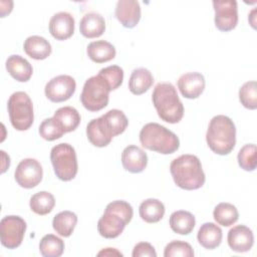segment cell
<instances>
[{"instance_id": "d6986e66", "label": "cell", "mask_w": 257, "mask_h": 257, "mask_svg": "<svg viewBox=\"0 0 257 257\" xmlns=\"http://www.w3.org/2000/svg\"><path fill=\"white\" fill-rule=\"evenodd\" d=\"M105 30L104 18L96 12H89L83 15L79 22V31L85 38H96Z\"/></svg>"}, {"instance_id": "ffe728a7", "label": "cell", "mask_w": 257, "mask_h": 257, "mask_svg": "<svg viewBox=\"0 0 257 257\" xmlns=\"http://www.w3.org/2000/svg\"><path fill=\"white\" fill-rule=\"evenodd\" d=\"M6 69L8 73L19 82H26L33 73L32 65L28 60L20 55H10L6 60Z\"/></svg>"}, {"instance_id": "603a6c76", "label": "cell", "mask_w": 257, "mask_h": 257, "mask_svg": "<svg viewBox=\"0 0 257 257\" xmlns=\"http://www.w3.org/2000/svg\"><path fill=\"white\" fill-rule=\"evenodd\" d=\"M87 56L96 63H104L114 58L116 51L115 47L105 40L92 41L86 48Z\"/></svg>"}, {"instance_id": "52a82bcc", "label": "cell", "mask_w": 257, "mask_h": 257, "mask_svg": "<svg viewBox=\"0 0 257 257\" xmlns=\"http://www.w3.org/2000/svg\"><path fill=\"white\" fill-rule=\"evenodd\" d=\"M9 118L12 126L17 131H27L33 123V103L24 91L12 93L7 103Z\"/></svg>"}, {"instance_id": "9a60e30c", "label": "cell", "mask_w": 257, "mask_h": 257, "mask_svg": "<svg viewBox=\"0 0 257 257\" xmlns=\"http://www.w3.org/2000/svg\"><path fill=\"white\" fill-rule=\"evenodd\" d=\"M115 17L125 28H134L141 19V6L136 0H119L115 6Z\"/></svg>"}, {"instance_id": "30bf717a", "label": "cell", "mask_w": 257, "mask_h": 257, "mask_svg": "<svg viewBox=\"0 0 257 257\" xmlns=\"http://www.w3.org/2000/svg\"><path fill=\"white\" fill-rule=\"evenodd\" d=\"M27 225L19 216H6L0 222L1 244L8 249L19 247L23 241Z\"/></svg>"}, {"instance_id": "f1b7e54d", "label": "cell", "mask_w": 257, "mask_h": 257, "mask_svg": "<svg viewBox=\"0 0 257 257\" xmlns=\"http://www.w3.org/2000/svg\"><path fill=\"white\" fill-rule=\"evenodd\" d=\"M213 217L219 225L229 227L238 221L239 213L234 205L223 202L215 207L213 211Z\"/></svg>"}, {"instance_id": "d4e9b609", "label": "cell", "mask_w": 257, "mask_h": 257, "mask_svg": "<svg viewBox=\"0 0 257 257\" xmlns=\"http://www.w3.org/2000/svg\"><path fill=\"white\" fill-rule=\"evenodd\" d=\"M52 117L64 133L75 131L81 119L77 109L72 106H63L58 108Z\"/></svg>"}, {"instance_id": "836d02e7", "label": "cell", "mask_w": 257, "mask_h": 257, "mask_svg": "<svg viewBox=\"0 0 257 257\" xmlns=\"http://www.w3.org/2000/svg\"><path fill=\"white\" fill-rule=\"evenodd\" d=\"M98 74L108 83L111 90L118 88L122 84L123 70L118 65H109L101 68Z\"/></svg>"}, {"instance_id": "74e56055", "label": "cell", "mask_w": 257, "mask_h": 257, "mask_svg": "<svg viewBox=\"0 0 257 257\" xmlns=\"http://www.w3.org/2000/svg\"><path fill=\"white\" fill-rule=\"evenodd\" d=\"M97 256H122V253L115 248H104L97 253Z\"/></svg>"}, {"instance_id": "5b68a950", "label": "cell", "mask_w": 257, "mask_h": 257, "mask_svg": "<svg viewBox=\"0 0 257 257\" xmlns=\"http://www.w3.org/2000/svg\"><path fill=\"white\" fill-rule=\"evenodd\" d=\"M153 104L160 118L169 123L179 122L184 115V105L171 82L158 83L152 94Z\"/></svg>"}, {"instance_id": "ba28073f", "label": "cell", "mask_w": 257, "mask_h": 257, "mask_svg": "<svg viewBox=\"0 0 257 257\" xmlns=\"http://www.w3.org/2000/svg\"><path fill=\"white\" fill-rule=\"evenodd\" d=\"M50 161L59 180L68 182L75 178L78 165L75 150L71 145L61 143L54 146L50 152Z\"/></svg>"}, {"instance_id": "ac0fdd59", "label": "cell", "mask_w": 257, "mask_h": 257, "mask_svg": "<svg viewBox=\"0 0 257 257\" xmlns=\"http://www.w3.org/2000/svg\"><path fill=\"white\" fill-rule=\"evenodd\" d=\"M121 164L123 169L130 173H142L147 168L148 156L140 147L131 145L121 153Z\"/></svg>"}, {"instance_id": "d6a6232c", "label": "cell", "mask_w": 257, "mask_h": 257, "mask_svg": "<svg viewBox=\"0 0 257 257\" xmlns=\"http://www.w3.org/2000/svg\"><path fill=\"white\" fill-rule=\"evenodd\" d=\"M239 99L241 104L248 109L257 107V85L256 81L245 82L239 89Z\"/></svg>"}, {"instance_id": "7a4b0ae2", "label": "cell", "mask_w": 257, "mask_h": 257, "mask_svg": "<svg viewBox=\"0 0 257 257\" xmlns=\"http://www.w3.org/2000/svg\"><path fill=\"white\" fill-rule=\"evenodd\" d=\"M170 172L175 184L184 190H198L205 184L201 161L194 155H182L172 161Z\"/></svg>"}, {"instance_id": "e575fe53", "label": "cell", "mask_w": 257, "mask_h": 257, "mask_svg": "<svg viewBox=\"0 0 257 257\" xmlns=\"http://www.w3.org/2000/svg\"><path fill=\"white\" fill-rule=\"evenodd\" d=\"M65 133L57 124L53 117L45 118L39 125V135L45 141L51 142L60 139Z\"/></svg>"}, {"instance_id": "8d00e7d4", "label": "cell", "mask_w": 257, "mask_h": 257, "mask_svg": "<svg viewBox=\"0 0 257 257\" xmlns=\"http://www.w3.org/2000/svg\"><path fill=\"white\" fill-rule=\"evenodd\" d=\"M132 255L133 257H156L157 252L152 244L148 242H140L134 247Z\"/></svg>"}, {"instance_id": "cb8c5ba5", "label": "cell", "mask_w": 257, "mask_h": 257, "mask_svg": "<svg viewBox=\"0 0 257 257\" xmlns=\"http://www.w3.org/2000/svg\"><path fill=\"white\" fill-rule=\"evenodd\" d=\"M154 83V77L147 68L140 67L133 70L130 80L128 89L133 94L141 95L148 91Z\"/></svg>"}, {"instance_id": "3957f363", "label": "cell", "mask_w": 257, "mask_h": 257, "mask_svg": "<svg viewBox=\"0 0 257 257\" xmlns=\"http://www.w3.org/2000/svg\"><path fill=\"white\" fill-rule=\"evenodd\" d=\"M206 141L211 151L220 156L230 154L236 145V126L223 114L215 115L209 122Z\"/></svg>"}, {"instance_id": "7402d4cb", "label": "cell", "mask_w": 257, "mask_h": 257, "mask_svg": "<svg viewBox=\"0 0 257 257\" xmlns=\"http://www.w3.org/2000/svg\"><path fill=\"white\" fill-rule=\"evenodd\" d=\"M223 232L222 229L211 222L204 223L197 234L198 242L201 246L206 249H215L217 248L222 241Z\"/></svg>"}, {"instance_id": "5bb4252c", "label": "cell", "mask_w": 257, "mask_h": 257, "mask_svg": "<svg viewBox=\"0 0 257 257\" xmlns=\"http://www.w3.org/2000/svg\"><path fill=\"white\" fill-rule=\"evenodd\" d=\"M227 241L229 247L238 253L248 252L254 244L252 230L245 225H237L228 232Z\"/></svg>"}, {"instance_id": "d590c367", "label": "cell", "mask_w": 257, "mask_h": 257, "mask_svg": "<svg viewBox=\"0 0 257 257\" xmlns=\"http://www.w3.org/2000/svg\"><path fill=\"white\" fill-rule=\"evenodd\" d=\"M194 250L192 246L185 242L180 240H174L170 242L164 250V256L165 257H175V256H182V257H193L194 256Z\"/></svg>"}, {"instance_id": "f546056e", "label": "cell", "mask_w": 257, "mask_h": 257, "mask_svg": "<svg viewBox=\"0 0 257 257\" xmlns=\"http://www.w3.org/2000/svg\"><path fill=\"white\" fill-rule=\"evenodd\" d=\"M55 205V199L53 195L46 191H41L34 194L30 198V209L37 215L43 216L50 213Z\"/></svg>"}, {"instance_id": "4fadbf2b", "label": "cell", "mask_w": 257, "mask_h": 257, "mask_svg": "<svg viewBox=\"0 0 257 257\" xmlns=\"http://www.w3.org/2000/svg\"><path fill=\"white\" fill-rule=\"evenodd\" d=\"M215 11V26L220 31H231L238 23V7L235 0L213 1Z\"/></svg>"}, {"instance_id": "8992f818", "label": "cell", "mask_w": 257, "mask_h": 257, "mask_svg": "<svg viewBox=\"0 0 257 257\" xmlns=\"http://www.w3.org/2000/svg\"><path fill=\"white\" fill-rule=\"evenodd\" d=\"M141 145L150 151L170 155L180 148L179 138L169 128L157 122H149L140 132Z\"/></svg>"}, {"instance_id": "6da1fadb", "label": "cell", "mask_w": 257, "mask_h": 257, "mask_svg": "<svg viewBox=\"0 0 257 257\" xmlns=\"http://www.w3.org/2000/svg\"><path fill=\"white\" fill-rule=\"evenodd\" d=\"M128 120L120 109H110L101 116L91 119L86 125V136L91 145L97 148L106 147L113 137L122 134Z\"/></svg>"}, {"instance_id": "9c48e42d", "label": "cell", "mask_w": 257, "mask_h": 257, "mask_svg": "<svg viewBox=\"0 0 257 257\" xmlns=\"http://www.w3.org/2000/svg\"><path fill=\"white\" fill-rule=\"evenodd\" d=\"M110 90L108 83L99 74L93 75L84 82L80 101L89 111L101 110L108 103Z\"/></svg>"}, {"instance_id": "44dd1931", "label": "cell", "mask_w": 257, "mask_h": 257, "mask_svg": "<svg viewBox=\"0 0 257 257\" xmlns=\"http://www.w3.org/2000/svg\"><path fill=\"white\" fill-rule=\"evenodd\" d=\"M25 53L35 60H43L47 58L51 51V44L42 36L32 35L26 38L23 44Z\"/></svg>"}, {"instance_id": "484cf974", "label": "cell", "mask_w": 257, "mask_h": 257, "mask_svg": "<svg viewBox=\"0 0 257 257\" xmlns=\"http://www.w3.org/2000/svg\"><path fill=\"white\" fill-rule=\"evenodd\" d=\"M169 224L175 233L180 235H188L193 231L196 225V220L192 213L185 210H179L172 213Z\"/></svg>"}, {"instance_id": "4316f807", "label": "cell", "mask_w": 257, "mask_h": 257, "mask_svg": "<svg viewBox=\"0 0 257 257\" xmlns=\"http://www.w3.org/2000/svg\"><path fill=\"white\" fill-rule=\"evenodd\" d=\"M139 213L145 222L157 223L165 215V206L160 200L150 198L141 203Z\"/></svg>"}, {"instance_id": "4dcf8cb0", "label": "cell", "mask_w": 257, "mask_h": 257, "mask_svg": "<svg viewBox=\"0 0 257 257\" xmlns=\"http://www.w3.org/2000/svg\"><path fill=\"white\" fill-rule=\"evenodd\" d=\"M39 251L44 257H59L64 251V242L53 234H47L40 240Z\"/></svg>"}, {"instance_id": "83f0119b", "label": "cell", "mask_w": 257, "mask_h": 257, "mask_svg": "<svg viewBox=\"0 0 257 257\" xmlns=\"http://www.w3.org/2000/svg\"><path fill=\"white\" fill-rule=\"evenodd\" d=\"M77 223V216L71 211H62L56 214L52 220V227L54 231L62 236L69 237Z\"/></svg>"}, {"instance_id": "8fae6325", "label": "cell", "mask_w": 257, "mask_h": 257, "mask_svg": "<svg viewBox=\"0 0 257 257\" xmlns=\"http://www.w3.org/2000/svg\"><path fill=\"white\" fill-rule=\"evenodd\" d=\"M43 170L40 163L35 159L22 160L14 173V178L17 184L25 189L36 187L42 180Z\"/></svg>"}, {"instance_id": "7c38bea8", "label": "cell", "mask_w": 257, "mask_h": 257, "mask_svg": "<svg viewBox=\"0 0 257 257\" xmlns=\"http://www.w3.org/2000/svg\"><path fill=\"white\" fill-rule=\"evenodd\" d=\"M75 79L66 74H61L50 79L44 88L45 96L53 102H61L69 99L75 92Z\"/></svg>"}, {"instance_id": "1f68e13d", "label": "cell", "mask_w": 257, "mask_h": 257, "mask_svg": "<svg viewBox=\"0 0 257 257\" xmlns=\"http://www.w3.org/2000/svg\"><path fill=\"white\" fill-rule=\"evenodd\" d=\"M238 164L241 169L252 172L256 169L257 161H256V145L247 144L243 146L238 153Z\"/></svg>"}, {"instance_id": "e0dca14e", "label": "cell", "mask_w": 257, "mask_h": 257, "mask_svg": "<svg viewBox=\"0 0 257 257\" xmlns=\"http://www.w3.org/2000/svg\"><path fill=\"white\" fill-rule=\"evenodd\" d=\"M178 88L186 98L194 99L199 97L205 89V78L199 72H188L178 79Z\"/></svg>"}, {"instance_id": "2e32d148", "label": "cell", "mask_w": 257, "mask_h": 257, "mask_svg": "<svg viewBox=\"0 0 257 257\" xmlns=\"http://www.w3.org/2000/svg\"><path fill=\"white\" fill-rule=\"evenodd\" d=\"M49 32L56 40H65L74 32V18L68 12L55 13L49 21Z\"/></svg>"}, {"instance_id": "277c9868", "label": "cell", "mask_w": 257, "mask_h": 257, "mask_svg": "<svg viewBox=\"0 0 257 257\" xmlns=\"http://www.w3.org/2000/svg\"><path fill=\"white\" fill-rule=\"evenodd\" d=\"M133 215V208L125 201L116 200L107 204L103 215L97 222L99 235L107 239L118 237L132 221Z\"/></svg>"}]
</instances>
